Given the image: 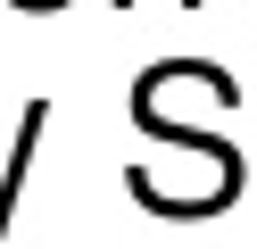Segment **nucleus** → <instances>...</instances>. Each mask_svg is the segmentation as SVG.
<instances>
[]
</instances>
